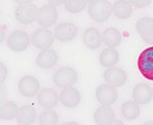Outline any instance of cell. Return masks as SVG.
I'll return each instance as SVG.
<instances>
[{"label": "cell", "mask_w": 153, "mask_h": 125, "mask_svg": "<svg viewBox=\"0 0 153 125\" xmlns=\"http://www.w3.org/2000/svg\"><path fill=\"white\" fill-rule=\"evenodd\" d=\"M6 44L10 50L15 52H22L28 48L30 44V38L25 31L16 29L8 34Z\"/></svg>", "instance_id": "cell-2"}, {"label": "cell", "mask_w": 153, "mask_h": 125, "mask_svg": "<svg viewBox=\"0 0 153 125\" xmlns=\"http://www.w3.org/2000/svg\"><path fill=\"white\" fill-rule=\"evenodd\" d=\"M94 120L97 125H111L115 121V112L108 105H102L94 113Z\"/></svg>", "instance_id": "cell-17"}, {"label": "cell", "mask_w": 153, "mask_h": 125, "mask_svg": "<svg viewBox=\"0 0 153 125\" xmlns=\"http://www.w3.org/2000/svg\"><path fill=\"white\" fill-rule=\"evenodd\" d=\"M7 96H8L7 87L4 83H0V105L5 102L6 99H7Z\"/></svg>", "instance_id": "cell-29"}, {"label": "cell", "mask_w": 153, "mask_h": 125, "mask_svg": "<svg viewBox=\"0 0 153 125\" xmlns=\"http://www.w3.org/2000/svg\"><path fill=\"white\" fill-rule=\"evenodd\" d=\"M142 125H153V121H146L145 123H143Z\"/></svg>", "instance_id": "cell-36"}, {"label": "cell", "mask_w": 153, "mask_h": 125, "mask_svg": "<svg viewBox=\"0 0 153 125\" xmlns=\"http://www.w3.org/2000/svg\"><path fill=\"white\" fill-rule=\"evenodd\" d=\"M119 61V52L115 48H105L99 55V62L102 67L105 68H111L115 67Z\"/></svg>", "instance_id": "cell-21"}, {"label": "cell", "mask_w": 153, "mask_h": 125, "mask_svg": "<svg viewBox=\"0 0 153 125\" xmlns=\"http://www.w3.org/2000/svg\"><path fill=\"white\" fill-rule=\"evenodd\" d=\"M7 74H8V70L6 65L0 62V83H3L5 81Z\"/></svg>", "instance_id": "cell-30"}, {"label": "cell", "mask_w": 153, "mask_h": 125, "mask_svg": "<svg viewBox=\"0 0 153 125\" xmlns=\"http://www.w3.org/2000/svg\"><path fill=\"white\" fill-rule=\"evenodd\" d=\"M85 3H90V2H91L92 0H85Z\"/></svg>", "instance_id": "cell-37"}, {"label": "cell", "mask_w": 153, "mask_h": 125, "mask_svg": "<svg viewBox=\"0 0 153 125\" xmlns=\"http://www.w3.org/2000/svg\"><path fill=\"white\" fill-rule=\"evenodd\" d=\"M95 95H96L97 101L100 104L108 105V106L114 104L118 99V93L116 88L106 85V83L99 86L96 89V94Z\"/></svg>", "instance_id": "cell-10"}, {"label": "cell", "mask_w": 153, "mask_h": 125, "mask_svg": "<svg viewBox=\"0 0 153 125\" xmlns=\"http://www.w3.org/2000/svg\"><path fill=\"white\" fill-rule=\"evenodd\" d=\"M64 5L67 12L71 14H78L85 10L87 3L85 0H65Z\"/></svg>", "instance_id": "cell-25"}, {"label": "cell", "mask_w": 153, "mask_h": 125, "mask_svg": "<svg viewBox=\"0 0 153 125\" xmlns=\"http://www.w3.org/2000/svg\"><path fill=\"white\" fill-rule=\"evenodd\" d=\"M129 3L137 8H145L151 4L152 0H128Z\"/></svg>", "instance_id": "cell-28"}, {"label": "cell", "mask_w": 153, "mask_h": 125, "mask_svg": "<svg viewBox=\"0 0 153 125\" xmlns=\"http://www.w3.org/2000/svg\"><path fill=\"white\" fill-rule=\"evenodd\" d=\"M103 78H104L106 85L111 86L114 88H119L125 85L127 80V75L123 69L111 67L104 72Z\"/></svg>", "instance_id": "cell-11"}, {"label": "cell", "mask_w": 153, "mask_h": 125, "mask_svg": "<svg viewBox=\"0 0 153 125\" xmlns=\"http://www.w3.org/2000/svg\"><path fill=\"white\" fill-rule=\"evenodd\" d=\"M88 13L93 21L102 23L108 20L113 10L111 3L108 0H92L88 7Z\"/></svg>", "instance_id": "cell-1"}, {"label": "cell", "mask_w": 153, "mask_h": 125, "mask_svg": "<svg viewBox=\"0 0 153 125\" xmlns=\"http://www.w3.org/2000/svg\"><path fill=\"white\" fill-rule=\"evenodd\" d=\"M36 6L33 3L19 4L15 10V18L20 24L28 25L36 20Z\"/></svg>", "instance_id": "cell-8"}, {"label": "cell", "mask_w": 153, "mask_h": 125, "mask_svg": "<svg viewBox=\"0 0 153 125\" xmlns=\"http://www.w3.org/2000/svg\"><path fill=\"white\" fill-rule=\"evenodd\" d=\"M82 42L87 48L95 50L100 47L102 43V36L100 31L95 27H89L82 33Z\"/></svg>", "instance_id": "cell-16"}, {"label": "cell", "mask_w": 153, "mask_h": 125, "mask_svg": "<svg viewBox=\"0 0 153 125\" xmlns=\"http://www.w3.org/2000/svg\"><path fill=\"white\" fill-rule=\"evenodd\" d=\"M19 107L14 101H7L0 105V119L12 120L17 117Z\"/></svg>", "instance_id": "cell-22"}, {"label": "cell", "mask_w": 153, "mask_h": 125, "mask_svg": "<svg viewBox=\"0 0 153 125\" xmlns=\"http://www.w3.org/2000/svg\"><path fill=\"white\" fill-rule=\"evenodd\" d=\"M137 68L146 79L153 81V46L144 49L137 57Z\"/></svg>", "instance_id": "cell-5"}, {"label": "cell", "mask_w": 153, "mask_h": 125, "mask_svg": "<svg viewBox=\"0 0 153 125\" xmlns=\"http://www.w3.org/2000/svg\"><path fill=\"white\" fill-rule=\"evenodd\" d=\"M142 38V40L145 43L149 45H153V25L150 28H148L145 32H143L142 34H140Z\"/></svg>", "instance_id": "cell-27"}, {"label": "cell", "mask_w": 153, "mask_h": 125, "mask_svg": "<svg viewBox=\"0 0 153 125\" xmlns=\"http://www.w3.org/2000/svg\"><path fill=\"white\" fill-rule=\"evenodd\" d=\"M5 39V31L4 28L2 27V25H0V43H2Z\"/></svg>", "instance_id": "cell-32"}, {"label": "cell", "mask_w": 153, "mask_h": 125, "mask_svg": "<svg viewBox=\"0 0 153 125\" xmlns=\"http://www.w3.org/2000/svg\"><path fill=\"white\" fill-rule=\"evenodd\" d=\"M15 2H17L18 4H26V3H31L32 0H14Z\"/></svg>", "instance_id": "cell-33"}, {"label": "cell", "mask_w": 153, "mask_h": 125, "mask_svg": "<svg viewBox=\"0 0 153 125\" xmlns=\"http://www.w3.org/2000/svg\"><path fill=\"white\" fill-rule=\"evenodd\" d=\"M54 42V36L49 29L41 27L33 31L31 36V43L36 48L40 50L50 48Z\"/></svg>", "instance_id": "cell-7"}, {"label": "cell", "mask_w": 153, "mask_h": 125, "mask_svg": "<svg viewBox=\"0 0 153 125\" xmlns=\"http://www.w3.org/2000/svg\"><path fill=\"white\" fill-rule=\"evenodd\" d=\"M59 62V54L53 49H44L36 55V64L42 69H51Z\"/></svg>", "instance_id": "cell-13"}, {"label": "cell", "mask_w": 153, "mask_h": 125, "mask_svg": "<svg viewBox=\"0 0 153 125\" xmlns=\"http://www.w3.org/2000/svg\"><path fill=\"white\" fill-rule=\"evenodd\" d=\"M78 75L75 69L71 67H62L59 68L53 75V83L59 88H69L73 87L77 81Z\"/></svg>", "instance_id": "cell-3"}, {"label": "cell", "mask_w": 153, "mask_h": 125, "mask_svg": "<svg viewBox=\"0 0 153 125\" xmlns=\"http://www.w3.org/2000/svg\"><path fill=\"white\" fill-rule=\"evenodd\" d=\"M65 2V0H48V4H51L53 6H57L61 5Z\"/></svg>", "instance_id": "cell-31"}, {"label": "cell", "mask_w": 153, "mask_h": 125, "mask_svg": "<svg viewBox=\"0 0 153 125\" xmlns=\"http://www.w3.org/2000/svg\"><path fill=\"white\" fill-rule=\"evenodd\" d=\"M36 112L30 104H25L21 106L17 114V125H31L36 121Z\"/></svg>", "instance_id": "cell-18"}, {"label": "cell", "mask_w": 153, "mask_h": 125, "mask_svg": "<svg viewBox=\"0 0 153 125\" xmlns=\"http://www.w3.org/2000/svg\"><path fill=\"white\" fill-rule=\"evenodd\" d=\"M101 36H102V42L108 48H115V47L119 46L122 41L121 32L115 27L106 28L101 33Z\"/></svg>", "instance_id": "cell-19"}, {"label": "cell", "mask_w": 153, "mask_h": 125, "mask_svg": "<svg viewBox=\"0 0 153 125\" xmlns=\"http://www.w3.org/2000/svg\"><path fill=\"white\" fill-rule=\"evenodd\" d=\"M57 19H59V13H57L56 6H53L51 4H45L36 10V20L44 28L54 25Z\"/></svg>", "instance_id": "cell-4"}, {"label": "cell", "mask_w": 153, "mask_h": 125, "mask_svg": "<svg viewBox=\"0 0 153 125\" xmlns=\"http://www.w3.org/2000/svg\"><path fill=\"white\" fill-rule=\"evenodd\" d=\"M61 125H80V124L77 123V122H75V121H70V122H65V123H62Z\"/></svg>", "instance_id": "cell-34"}, {"label": "cell", "mask_w": 153, "mask_h": 125, "mask_svg": "<svg viewBox=\"0 0 153 125\" xmlns=\"http://www.w3.org/2000/svg\"><path fill=\"white\" fill-rule=\"evenodd\" d=\"M153 25V19L150 17H143L137 22L135 25V29L140 34H142L143 32H145L148 28H150Z\"/></svg>", "instance_id": "cell-26"}, {"label": "cell", "mask_w": 153, "mask_h": 125, "mask_svg": "<svg viewBox=\"0 0 153 125\" xmlns=\"http://www.w3.org/2000/svg\"><path fill=\"white\" fill-rule=\"evenodd\" d=\"M36 96H38V103L45 109H52L59 102V94L51 88H44L39 92Z\"/></svg>", "instance_id": "cell-12"}, {"label": "cell", "mask_w": 153, "mask_h": 125, "mask_svg": "<svg viewBox=\"0 0 153 125\" xmlns=\"http://www.w3.org/2000/svg\"><path fill=\"white\" fill-rule=\"evenodd\" d=\"M40 81L32 75H25L21 77L18 83V90L24 97H34L41 91Z\"/></svg>", "instance_id": "cell-6"}, {"label": "cell", "mask_w": 153, "mask_h": 125, "mask_svg": "<svg viewBox=\"0 0 153 125\" xmlns=\"http://www.w3.org/2000/svg\"><path fill=\"white\" fill-rule=\"evenodd\" d=\"M78 33V27L72 22L59 23L54 29V39L61 42H70L74 40Z\"/></svg>", "instance_id": "cell-9"}, {"label": "cell", "mask_w": 153, "mask_h": 125, "mask_svg": "<svg viewBox=\"0 0 153 125\" xmlns=\"http://www.w3.org/2000/svg\"><path fill=\"white\" fill-rule=\"evenodd\" d=\"M111 10L113 14L121 20L129 18L132 14V5L129 3L128 0H117L111 5Z\"/></svg>", "instance_id": "cell-20"}, {"label": "cell", "mask_w": 153, "mask_h": 125, "mask_svg": "<svg viewBox=\"0 0 153 125\" xmlns=\"http://www.w3.org/2000/svg\"><path fill=\"white\" fill-rule=\"evenodd\" d=\"M57 123H59V115L53 109H45L39 117L40 125H57Z\"/></svg>", "instance_id": "cell-24"}, {"label": "cell", "mask_w": 153, "mask_h": 125, "mask_svg": "<svg viewBox=\"0 0 153 125\" xmlns=\"http://www.w3.org/2000/svg\"><path fill=\"white\" fill-rule=\"evenodd\" d=\"M59 102L66 107H76L80 103L81 95L77 89L73 87L64 88L59 95Z\"/></svg>", "instance_id": "cell-14"}, {"label": "cell", "mask_w": 153, "mask_h": 125, "mask_svg": "<svg viewBox=\"0 0 153 125\" xmlns=\"http://www.w3.org/2000/svg\"><path fill=\"white\" fill-rule=\"evenodd\" d=\"M121 113L126 120H134L140 116V106L134 101H126L122 104Z\"/></svg>", "instance_id": "cell-23"}, {"label": "cell", "mask_w": 153, "mask_h": 125, "mask_svg": "<svg viewBox=\"0 0 153 125\" xmlns=\"http://www.w3.org/2000/svg\"><path fill=\"white\" fill-rule=\"evenodd\" d=\"M111 125H124V123H123L122 121H120V120H116L115 119V121H114Z\"/></svg>", "instance_id": "cell-35"}, {"label": "cell", "mask_w": 153, "mask_h": 125, "mask_svg": "<svg viewBox=\"0 0 153 125\" xmlns=\"http://www.w3.org/2000/svg\"><path fill=\"white\" fill-rule=\"evenodd\" d=\"M132 97L137 104H148L153 98L152 88L147 83H137L132 90Z\"/></svg>", "instance_id": "cell-15"}]
</instances>
